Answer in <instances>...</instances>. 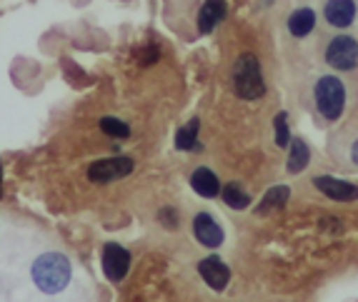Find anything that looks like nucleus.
I'll return each instance as SVG.
<instances>
[{"label":"nucleus","instance_id":"obj_1","mask_svg":"<svg viewBox=\"0 0 358 302\" xmlns=\"http://www.w3.org/2000/svg\"><path fill=\"white\" fill-rule=\"evenodd\" d=\"M30 275H33L38 290L45 295H55V292L66 290V285L71 282V262L63 252H43L33 262Z\"/></svg>","mask_w":358,"mask_h":302},{"label":"nucleus","instance_id":"obj_2","mask_svg":"<svg viewBox=\"0 0 358 302\" xmlns=\"http://www.w3.org/2000/svg\"><path fill=\"white\" fill-rule=\"evenodd\" d=\"M233 90H236V95L243 98V100L263 98V93H266V80H263L261 63H258L256 55L245 53L236 60V66H233Z\"/></svg>","mask_w":358,"mask_h":302},{"label":"nucleus","instance_id":"obj_3","mask_svg":"<svg viewBox=\"0 0 358 302\" xmlns=\"http://www.w3.org/2000/svg\"><path fill=\"white\" fill-rule=\"evenodd\" d=\"M313 98H316L318 113L326 120H338L346 107V88L336 75H323L318 77L316 88H313Z\"/></svg>","mask_w":358,"mask_h":302},{"label":"nucleus","instance_id":"obj_4","mask_svg":"<svg viewBox=\"0 0 358 302\" xmlns=\"http://www.w3.org/2000/svg\"><path fill=\"white\" fill-rule=\"evenodd\" d=\"M326 63L334 70H356L358 68V40L351 36H336L326 45Z\"/></svg>","mask_w":358,"mask_h":302},{"label":"nucleus","instance_id":"obj_5","mask_svg":"<svg viewBox=\"0 0 358 302\" xmlns=\"http://www.w3.org/2000/svg\"><path fill=\"white\" fill-rule=\"evenodd\" d=\"M133 160L131 158H106V160H98L88 167V178L93 183H110V180H120L131 175Z\"/></svg>","mask_w":358,"mask_h":302},{"label":"nucleus","instance_id":"obj_6","mask_svg":"<svg viewBox=\"0 0 358 302\" xmlns=\"http://www.w3.org/2000/svg\"><path fill=\"white\" fill-rule=\"evenodd\" d=\"M356 3L353 0H326L323 6V15L331 28H348L356 20Z\"/></svg>","mask_w":358,"mask_h":302},{"label":"nucleus","instance_id":"obj_7","mask_svg":"<svg viewBox=\"0 0 358 302\" xmlns=\"http://www.w3.org/2000/svg\"><path fill=\"white\" fill-rule=\"evenodd\" d=\"M128 267H131V255L128 250H123L120 245H108L106 252H103V270H106L108 280L120 282L126 278Z\"/></svg>","mask_w":358,"mask_h":302},{"label":"nucleus","instance_id":"obj_8","mask_svg":"<svg viewBox=\"0 0 358 302\" xmlns=\"http://www.w3.org/2000/svg\"><path fill=\"white\" fill-rule=\"evenodd\" d=\"M193 235H196L198 243H203L206 248H218V245L223 243L221 225H218L208 213H198L196 218H193Z\"/></svg>","mask_w":358,"mask_h":302},{"label":"nucleus","instance_id":"obj_9","mask_svg":"<svg viewBox=\"0 0 358 302\" xmlns=\"http://www.w3.org/2000/svg\"><path fill=\"white\" fill-rule=\"evenodd\" d=\"M318 190H321L323 195L331 197V200H341V202H351L358 200V188L346 180H336V178H316L313 180Z\"/></svg>","mask_w":358,"mask_h":302},{"label":"nucleus","instance_id":"obj_10","mask_svg":"<svg viewBox=\"0 0 358 302\" xmlns=\"http://www.w3.org/2000/svg\"><path fill=\"white\" fill-rule=\"evenodd\" d=\"M198 273H201V278H203L213 290H223L228 285V280H231V270H228L218 257H206V260H201Z\"/></svg>","mask_w":358,"mask_h":302},{"label":"nucleus","instance_id":"obj_11","mask_svg":"<svg viewBox=\"0 0 358 302\" xmlns=\"http://www.w3.org/2000/svg\"><path fill=\"white\" fill-rule=\"evenodd\" d=\"M226 13H228L226 0H206L201 13H198V28H201V33H210L215 25L226 18Z\"/></svg>","mask_w":358,"mask_h":302},{"label":"nucleus","instance_id":"obj_12","mask_svg":"<svg viewBox=\"0 0 358 302\" xmlns=\"http://www.w3.org/2000/svg\"><path fill=\"white\" fill-rule=\"evenodd\" d=\"M191 185L198 195H203V197H215L221 192V183L215 178V172L208 170V167H198V170L193 172Z\"/></svg>","mask_w":358,"mask_h":302},{"label":"nucleus","instance_id":"obj_13","mask_svg":"<svg viewBox=\"0 0 358 302\" xmlns=\"http://www.w3.org/2000/svg\"><path fill=\"white\" fill-rule=\"evenodd\" d=\"M313 28H316V13H313V8H299V10L291 13V18H288L291 36L306 38Z\"/></svg>","mask_w":358,"mask_h":302},{"label":"nucleus","instance_id":"obj_14","mask_svg":"<svg viewBox=\"0 0 358 302\" xmlns=\"http://www.w3.org/2000/svg\"><path fill=\"white\" fill-rule=\"evenodd\" d=\"M308 160H310V153H308V148H306V142L303 140H291V155H288V172H301V170H306V165H308Z\"/></svg>","mask_w":358,"mask_h":302},{"label":"nucleus","instance_id":"obj_15","mask_svg":"<svg viewBox=\"0 0 358 302\" xmlns=\"http://www.w3.org/2000/svg\"><path fill=\"white\" fill-rule=\"evenodd\" d=\"M286 200H288V188L286 185H278V188H271L268 192H266V197L261 200L258 210H261V213H268V210L286 205Z\"/></svg>","mask_w":358,"mask_h":302},{"label":"nucleus","instance_id":"obj_16","mask_svg":"<svg viewBox=\"0 0 358 302\" xmlns=\"http://www.w3.org/2000/svg\"><path fill=\"white\" fill-rule=\"evenodd\" d=\"M198 140V120H191L188 125H183L178 133H176V148L178 150H193Z\"/></svg>","mask_w":358,"mask_h":302},{"label":"nucleus","instance_id":"obj_17","mask_svg":"<svg viewBox=\"0 0 358 302\" xmlns=\"http://www.w3.org/2000/svg\"><path fill=\"white\" fill-rule=\"evenodd\" d=\"M221 192H223L226 205H231V208H236V210H245L248 205H251V197L245 195L241 188H236V185H228V188L221 190Z\"/></svg>","mask_w":358,"mask_h":302},{"label":"nucleus","instance_id":"obj_18","mask_svg":"<svg viewBox=\"0 0 358 302\" xmlns=\"http://www.w3.org/2000/svg\"><path fill=\"white\" fill-rule=\"evenodd\" d=\"M101 130L110 137H128L131 135V128H128L123 120H115V118H103L101 120Z\"/></svg>","mask_w":358,"mask_h":302},{"label":"nucleus","instance_id":"obj_19","mask_svg":"<svg viewBox=\"0 0 358 302\" xmlns=\"http://www.w3.org/2000/svg\"><path fill=\"white\" fill-rule=\"evenodd\" d=\"M273 128H275V142H278L281 148H286V145H291V135H288L286 113H281V115H278V118H275Z\"/></svg>","mask_w":358,"mask_h":302},{"label":"nucleus","instance_id":"obj_20","mask_svg":"<svg viewBox=\"0 0 358 302\" xmlns=\"http://www.w3.org/2000/svg\"><path fill=\"white\" fill-rule=\"evenodd\" d=\"M161 220L166 222V227H176V225H178V215H176L171 208H163L161 210Z\"/></svg>","mask_w":358,"mask_h":302},{"label":"nucleus","instance_id":"obj_21","mask_svg":"<svg viewBox=\"0 0 358 302\" xmlns=\"http://www.w3.org/2000/svg\"><path fill=\"white\" fill-rule=\"evenodd\" d=\"M348 160H351L353 167H358V140L351 142V148H348Z\"/></svg>","mask_w":358,"mask_h":302},{"label":"nucleus","instance_id":"obj_22","mask_svg":"<svg viewBox=\"0 0 358 302\" xmlns=\"http://www.w3.org/2000/svg\"><path fill=\"white\" fill-rule=\"evenodd\" d=\"M0 185H3V172H0ZM0 195H3V192H0Z\"/></svg>","mask_w":358,"mask_h":302}]
</instances>
